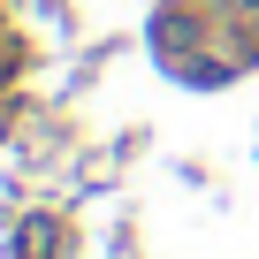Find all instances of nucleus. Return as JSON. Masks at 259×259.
<instances>
[{
    "label": "nucleus",
    "mask_w": 259,
    "mask_h": 259,
    "mask_svg": "<svg viewBox=\"0 0 259 259\" xmlns=\"http://www.w3.org/2000/svg\"><path fill=\"white\" fill-rule=\"evenodd\" d=\"M244 8H259V0H244Z\"/></svg>",
    "instance_id": "1"
}]
</instances>
